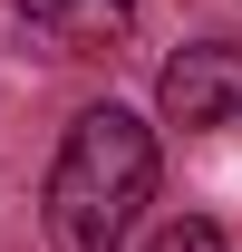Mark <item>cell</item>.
Masks as SVG:
<instances>
[{"label":"cell","instance_id":"cell-1","mask_svg":"<svg viewBox=\"0 0 242 252\" xmlns=\"http://www.w3.org/2000/svg\"><path fill=\"white\" fill-rule=\"evenodd\" d=\"M155 194V126L126 107H88L49 165V233L59 252H117Z\"/></svg>","mask_w":242,"mask_h":252},{"label":"cell","instance_id":"cell-2","mask_svg":"<svg viewBox=\"0 0 242 252\" xmlns=\"http://www.w3.org/2000/svg\"><path fill=\"white\" fill-rule=\"evenodd\" d=\"M155 107H165L175 126H242V49H233V39L175 49L165 78H155Z\"/></svg>","mask_w":242,"mask_h":252},{"label":"cell","instance_id":"cell-3","mask_svg":"<svg viewBox=\"0 0 242 252\" xmlns=\"http://www.w3.org/2000/svg\"><path fill=\"white\" fill-rule=\"evenodd\" d=\"M30 30H49L59 49H107V39H126V20H136V0H10Z\"/></svg>","mask_w":242,"mask_h":252},{"label":"cell","instance_id":"cell-4","mask_svg":"<svg viewBox=\"0 0 242 252\" xmlns=\"http://www.w3.org/2000/svg\"><path fill=\"white\" fill-rule=\"evenodd\" d=\"M146 252H233V243H223L213 223H165V233H155Z\"/></svg>","mask_w":242,"mask_h":252}]
</instances>
